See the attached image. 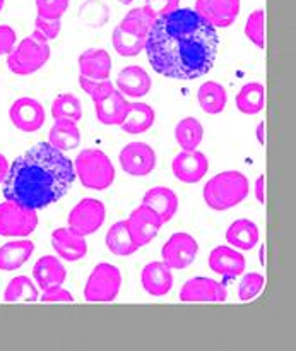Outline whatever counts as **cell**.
Here are the masks:
<instances>
[{"mask_svg": "<svg viewBox=\"0 0 296 351\" xmlns=\"http://www.w3.org/2000/svg\"><path fill=\"white\" fill-rule=\"evenodd\" d=\"M3 3H5V0H0V10L3 9Z\"/></svg>", "mask_w": 296, "mask_h": 351, "instance_id": "681fc988", "label": "cell"}, {"mask_svg": "<svg viewBox=\"0 0 296 351\" xmlns=\"http://www.w3.org/2000/svg\"><path fill=\"white\" fill-rule=\"evenodd\" d=\"M154 119H156V113H154L153 106L143 101H136L129 105L125 119L120 123V127L123 132L137 136V134L147 132L153 127Z\"/></svg>", "mask_w": 296, "mask_h": 351, "instance_id": "d4e9b609", "label": "cell"}, {"mask_svg": "<svg viewBox=\"0 0 296 351\" xmlns=\"http://www.w3.org/2000/svg\"><path fill=\"white\" fill-rule=\"evenodd\" d=\"M199 252L197 240L185 232L173 233L161 249L163 263L173 269H185L195 261Z\"/></svg>", "mask_w": 296, "mask_h": 351, "instance_id": "9c48e42d", "label": "cell"}, {"mask_svg": "<svg viewBox=\"0 0 296 351\" xmlns=\"http://www.w3.org/2000/svg\"><path fill=\"white\" fill-rule=\"evenodd\" d=\"M173 175L184 184H197L206 177L209 170V161L204 153L194 151H182L175 156L171 163Z\"/></svg>", "mask_w": 296, "mask_h": 351, "instance_id": "9a60e30c", "label": "cell"}, {"mask_svg": "<svg viewBox=\"0 0 296 351\" xmlns=\"http://www.w3.org/2000/svg\"><path fill=\"white\" fill-rule=\"evenodd\" d=\"M41 300L45 302V304H69V302H74V295L71 293L69 290H65V288H62V285H58V287H50L47 288V290H43V297H41Z\"/></svg>", "mask_w": 296, "mask_h": 351, "instance_id": "b9f144b4", "label": "cell"}, {"mask_svg": "<svg viewBox=\"0 0 296 351\" xmlns=\"http://www.w3.org/2000/svg\"><path fill=\"white\" fill-rule=\"evenodd\" d=\"M264 105H266V89L260 82H249L242 86L236 95V108L243 115H256L262 112Z\"/></svg>", "mask_w": 296, "mask_h": 351, "instance_id": "f546056e", "label": "cell"}, {"mask_svg": "<svg viewBox=\"0 0 296 351\" xmlns=\"http://www.w3.org/2000/svg\"><path fill=\"white\" fill-rule=\"evenodd\" d=\"M38 226V211L21 208L10 201L0 204V237L24 239Z\"/></svg>", "mask_w": 296, "mask_h": 351, "instance_id": "52a82bcc", "label": "cell"}, {"mask_svg": "<svg viewBox=\"0 0 296 351\" xmlns=\"http://www.w3.org/2000/svg\"><path fill=\"white\" fill-rule=\"evenodd\" d=\"M16 31L10 26H7V24H2V26H0V57H2V55H9L10 51H12L14 47H16Z\"/></svg>", "mask_w": 296, "mask_h": 351, "instance_id": "7bdbcfd3", "label": "cell"}, {"mask_svg": "<svg viewBox=\"0 0 296 351\" xmlns=\"http://www.w3.org/2000/svg\"><path fill=\"white\" fill-rule=\"evenodd\" d=\"M245 36L257 48L266 47V12L262 9L254 10L245 23Z\"/></svg>", "mask_w": 296, "mask_h": 351, "instance_id": "d590c367", "label": "cell"}, {"mask_svg": "<svg viewBox=\"0 0 296 351\" xmlns=\"http://www.w3.org/2000/svg\"><path fill=\"white\" fill-rule=\"evenodd\" d=\"M256 137H257V143H259L260 146H264V144H266V122L257 123Z\"/></svg>", "mask_w": 296, "mask_h": 351, "instance_id": "f6af8a7d", "label": "cell"}, {"mask_svg": "<svg viewBox=\"0 0 296 351\" xmlns=\"http://www.w3.org/2000/svg\"><path fill=\"white\" fill-rule=\"evenodd\" d=\"M130 101L119 91L113 89L108 96L95 103L96 119L103 123V125H120L123 122L129 110Z\"/></svg>", "mask_w": 296, "mask_h": 351, "instance_id": "44dd1931", "label": "cell"}, {"mask_svg": "<svg viewBox=\"0 0 296 351\" xmlns=\"http://www.w3.org/2000/svg\"><path fill=\"white\" fill-rule=\"evenodd\" d=\"M175 139L184 151H194L204 139V127L194 117H185L175 127Z\"/></svg>", "mask_w": 296, "mask_h": 351, "instance_id": "4dcf8cb0", "label": "cell"}, {"mask_svg": "<svg viewBox=\"0 0 296 351\" xmlns=\"http://www.w3.org/2000/svg\"><path fill=\"white\" fill-rule=\"evenodd\" d=\"M51 117L53 120H67V122L77 123L82 119L81 99L71 93L58 95L51 101Z\"/></svg>", "mask_w": 296, "mask_h": 351, "instance_id": "d6a6232c", "label": "cell"}, {"mask_svg": "<svg viewBox=\"0 0 296 351\" xmlns=\"http://www.w3.org/2000/svg\"><path fill=\"white\" fill-rule=\"evenodd\" d=\"M120 3H123V5H129V3H132L134 0H119Z\"/></svg>", "mask_w": 296, "mask_h": 351, "instance_id": "c3c4849f", "label": "cell"}, {"mask_svg": "<svg viewBox=\"0 0 296 351\" xmlns=\"http://www.w3.org/2000/svg\"><path fill=\"white\" fill-rule=\"evenodd\" d=\"M116 89L122 93L125 98H143L147 96V93L151 91V75L147 74L146 69H143L140 65H129V67L122 69L116 75Z\"/></svg>", "mask_w": 296, "mask_h": 351, "instance_id": "e0dca14e", "label": "cell"}, {"mask_svg": "<svg viewBox=\"0 0 296 351\" xmlns=\"http://www.w3.org/2000/svg\"><path fill=\"white\" fill-rule=\"evenodd\" d=\"M259 257H260V264H266V247H260V252H259Z\"/></svg>", "mask_w": 296, "mask_h": 351, "instance_id": "7dc6e473", "label": "cell"}, {"mask_svg": "<svg viewBox=\"0 0 296 351\" xmlns=\"http://www.w3.org/2000/svg\"><path fill=\"white\" fill-rule=\"evenodd\" d=\"M36 2V10L40 17L47 19H62L69 9L71 0H34Z\"/></svg>", "mask_w": 296, "mask_h": 351, "instance_id": "f35d334b", "label": "cell"}, {"mask_svg": "<svg viewBox=\"0 0 296 351\" xmlns=\"http://www.w3.org/2000/svg\"><path fill=\"white\" fill-rule=\"evenodd\" d=\"M79 75L89 79H110L112 57L105 48H88L79 55Z\"/></svg>", "mask_w": 296, "mask_h": 351, "instance_id": "ffe728a7", "label": "cell"}, {"mask_svg": "<svg viewBox=\"0 0 296 351\" xmlns=\"http://www.w3.org/2000/svg\"><path fill=\"white\" fill-rule=\"evenodd\" d=\"M34 252L31 240H12L0 247V271H16L29 261Z\"/></svg>", "mask_w": 296, "mask_h": 351, "instance_id": "cb8c5ba5", "label": "cell"}, {"mask_svg": "<svg viewBox=\"0 0 296 351\" xmlns=\"http://www.w3.org/2000/svg\"><path fill=\"white\" fill-rule=\"evenodd\" d=\"M34 31H38L48 41L55 40L62 31V19H47V17L36 16V19H34Z\"/></svg>", "mask_w": 296, "mask_h": 351, "instance_id": "ab89813d", "label": "cell"}, {"mask_svg": "<svg viewBox=\"0 0 296 351\" xmlns=\"http://www.w3.org/2000/svg\"><path fill=\"white\" fill-rule=\"evenodd\" d=\"M209 267L225 278H236L245 271V257L232 247L219 245L209 254Z\"/></svg>", "mask_w": 296, "mask_h": 351, "instance_id": "ac0fdd59", "label": "cell"}, {"mask_svg": "<svg viewBox=\"0 0 296 351\" xmlns=\"http://www.w3.org/2000/svg\"><path fill=\"white\" fill-rule=\"evenodd\" d=\"M122 288V273L116 266L101 263L95 266L84 287V298L92 304L113 302Z\"/></svg>", "mask_w": 296, "mask_h": 351, "instance_id": "8992f818", "label": "cell"}, {"mask_svg": "<svg viewBox=\"0 0 296 351\" xmlns=\"http://www.w3.org/2000/svg\"><path fill=\"white\" fill-rule=\"evenodd\" d=\"M250 184L249 178L236 170H226L214 175L208 184L204 185L206 204L214 211H228L243 202L249 195Z\"/></svg>", "mask_w": 296, "mask_h": 351, "instance_id": "3957f363", "label": "cell"}, {"mask_svg": "<svg viewBox=\"0 0 296 351\" xmlns=\"http://www.w3.org/2000/svg\"><path fill=\"white\" fill-rule=\"evenodd\" d=\"M151 67L170 79L192 81L208 74L219 50L218 27L195 9H175L154 19L146 38Z\"/></svg>", "mask_w": 296, "mask_h": 351, "instance_id": "6da1fadb", "label": "cell"}, {"mask_svg": "<svg viewBox=\"0 0 296 351\" xmlns=\"http://www.w3.org/2000/svg\"><path fill=\"white\" fill-rule=\"evenodd\" d=\"M9 160H7L3 154H0V184H2L3 180H5L7 173H9Z\"/></svg>", "mask_w": 296, "mask_h": 351, "instance_id": "bcb514c9", "label": "cell"}, {"mask_svg": "<svg viewBox=\"0 0 296 351\" xmlns=\"http://www.w3.org/2000/svg\"><path fill=\"white\" fill-rule=\"evenodd\" d=\"M106 247L112 254L119 257H127L136 254L140 249L136 242H134L132 235L129 232L127 221H116L112 225V228L106 232Z\"/></svg>", "mask_w": 296, "mask_h": 351, "instance_id": "83f0119b", "label": "cell"}, {"mask_svg": "<svg viewBox=\"0 0 296 351\" xmlns=\"http://www.w3.org/2000/svg\"><path fill=\"white\" fill-rule=\"evenodd\" d=\"M79 86H81V89L86 95L91 96L95 103L108 96L115 89V86H113L110 79H89L84 77V75H79Z\"/></svg>", "mask_w": 296, "mask_h": 351, "instance_id": "8d00e7d4", "label": "cell"}, {"mask_svg": "<svg viewBox=\"0 0 296 351\" xmlns=\"http://www.w3.org/2000/svg\"><path fill=\"white\" fill-rule=\"evenodd\" d=\"M120 167L130 177H146L156 168V151L146 143L134 141L120 151Z\"/></svg>", "mask_w": 296, "mask_h": 351, "instance_id": "30bf717a", "label": "cell"}, {"mask_svg": "<svg viewBox=\"0 0 296 351\" xmlns=\"http://www.w3.org/2000/svg\"><path fill=\"white\" fill-rule=\"evenodd\" d=\"M74 171L75 178L91 191H105L115 182V167L99 149L81 151L74 160Z\"/></svg>", "mask_w": 296, "mask_h": 351, "instance_id": "277c9868", "label": "cell"}, {"mask_svg": "<svg viewBox=\"0 0 296 351\" xmlns=\"http://www.w3.org/2000/svg\"><path fill=\"white\" fill-rule=\"evenodd\" d=\"M178 7H180V0H146L144 2V9L151 14L153 19H158Z\"/></svg>", "mask_w": 296, "mask_h": 351, "instance_id": "60d3db41", "label": "cell"}, {"mask_svg": "<svg viewBox=\"0 0 296 351\" xmlns=\"http://www.w3.org/2000/svg\"><path fill=\"white\" fill-rule=\"evenodd\" d=\"M106 218V209L101 201L95 197L81 199L69 213V228L82 237L92 235L103 226Z\"/></svg>", "mask_w": 296, "mask_h": 351, "instance_id": "ba28073f", "label": "cell"}, {"mask_svg": "<svg viewBox=\"0 0 296 351\" xmlns=\"http://www.w3.org/2000/svg\"><path fill=\"white\" fill-rule=\"evenodd\" d=\"M259 226L250 219H236L226 230V242L238 250H252L259 243Z\"/></svg>", "mask_w": 296, "mask_h": 351, "instance_id": "484cf974", "label": "cell"}, {"mask_svg": "<svg viewBox=\"0 0 296 351\" xmlns=\"http://www.w3.org/2000/svg\"><path fill=\"white\" fill-rule=\"evenodd\" d=\"M125 221L134 242L139 247H144L149 242H153V239H156V235L160 233L161 226L164 225L160 216L144 204L134 209L130 213L129 219H125Z\"/></svg>", "mask_w": 296, "mask_h": 351, "instance_id": "7c38bea8", "label": "cell"}, {"mask_svg": "<svg viewBox=\"0 0 296 351\" xmlns=\"http://www.w3.org/2000/svg\"><path fill=\"white\" fill-rule=\"evenodd\" d=\"M256 199L260 202V204H264L266 202V177L264 175H259L256 180Z\"/></svg>", "mask_w": 296, "mask_h": 351, "instance_id": "ee69618b", "label": "cell"}, {"mask_svg": "<svg viewBox=\"0 0 296 351\" xmlns=\"http://www.w3.org/2000/svg\"><path fill=\"white\" fill-rule=\"evenodd\" d=\"M38 297L36 285L27 276L12 278L3 291V302L7 304H34Z\"/></svg>", "mask_w": 296, "mask_h": 351, "instance_id": "1f68e13d", "label": "cell"}, {"mask_svg": "<svg viewBox=\"0 0 296 351\" xmlns=\"http://www.w3.org/2000/svg\"><path fill=\"white\" fill-rule=\"evenodd\" d=\"M240 0H195V10L214 27H228L238 17Z\"/></svg>", "mask_w": 296, "mask_h": 351, "instance_id": "5bb4252c", "label": "cell"}, {"mask_svg": "<svg viewBox=\"0 0 296 351\" xmlns=\"http://www.w3.org/2000/svg\"><path fill=\"white\" fill-rule=\"evenodd\" d=\"M197 101L202 112H206L208 115H218L226 108L228 93H226L225 86H221L219 82L208 81L197 89Z\"/></svg>", "mask_w": 296, "mask_h": 351, "instance_id": "4316f807", "label": "cell"}, {"mask_svg": "<svg viewBox=\"0 0 296 351\" xmlns=\"http://www.w3.org/2000/svg\"><path fill=\"white\" fill-rule=\"evenodd\" d=\"M9 117L14 127L21 132H36L43 127L45 119H47L43 105L38 99L27 98V96L16 99L10 105Z\"/></svg>", "mask_w": 296, "mask_h": 351, "instance_id": "4fadbf2b", "label": "cell"}, {"mask_svg": "<svg viewBox=\"0 0 296 351\" xmlns=\"http://www.w3.org/2000/svg\"><path fill=\"white\" fill-rule=\"evenodd\" d=\"M33 278L36 281L38 288L47 290L50 287L64 285L65 278H67V271H65L64 264L55 256H43L34 264Z\"/></svg>", "mask_w": 296, "mask_h": 351, "instance_id": "603a6c76", "label": "cell"}, {"mask_svg": "<svg viewBox=\"0 0 296 351\" xmlns=\"http://www.w3.org/2000/svg\"><path fill=\"white\" fill-rule=\"evenodd\" d=\"M228 293H226L225 285L212 278L197 276L190 278L180 290V302L185 304H218V302H226Z\"/></svg>", "mask_w": 296, "mask_h": 351, "instance_id": "8fae6325", "label": "cell"}, {"mask_svg": "<svg viewBox=\"0 0 296 351\" xmlns=\"http://www.w3.org/2000/svg\"><path fill=\"white\" fill-rule=\"evenodd\" d=\"M264 285H266V280H264L262 274L259 273H249L242 278L238 287V298L242 302H250L264 290Z\"/></svg>", "mask_w": 296, "mask_h": 351, "instance_id": "74e56055", "label": "cell"}, {"mask_svg": "<svg viewBox=\"0 0 296 351\" xmlns=\"http://www.w3.org/2000/svg\"><path fill=\"white\" fill-rule=\"evenodd\" d=\"M48 143L58 151H72L81 144V132L75 122L67 120H55L48 132Z\"/></svg>", "mask_w": 296, "mask_h": 351, "instance_id": "f1b7e54d", "label": "cell"}, {"mask_svg": "<svg viewBox=\"0 0 296 351\" xmlns=\"http://www.w3.org/2000/svg\"><path fill=\"white\" fill-rule=\"evenodd\" d=\"M140 283H143L144 291L151 297H164L173 288V274L163 261L149 263L140 273Z\"/></svg>", "mask_w": 296, "mask_h": 351, "instance_id": "d6986e66", "label": "cell"}, {"mask_svg": "<svg viewBox=\"0 0 296 351\" xmlns=\"http://www.w3.org/2000/svg\"><path fill=\"white\" fill-rule=\"evenodd\" d=\"M153 23L154 19L144 7H136L129 14H125V17H123L119 26L122 29L129 31V33L137 34V36L147 38V33H149Z\"/></svg>", "mask_w": 296, "mask_h": 351, "instance_id": "e575fe53", "label": "cell"}, {"mask_svg": "<svg viewBox=\"0 0 296 351\" xmlns=\"http://www.w3.org/2000/svg\"><path fill=\"white\" fill-rule=\"evenodd\" d=\"M143 204L153 209L161 221L168 223L173 219V216L178 211V197L171 189L168 187H153L144 194Z\"/></svg>", "mask_w": 296, "mask_h": 351, "instance_id": "7402d4cb", "label": "cell"}, {"mask_svg": "<svg viewBox=\"0 0 296 351\" xmlns=\"http://www.w3.org/2000/svg\"><path fill=\"white\" fill-rule=\"evenodd\" d=\"M51 247L57 252V256L67 263H77L88 254L86 237L79 235L69 226L57 228L51 233Z\"/></svg>", "mask_w": 296, "mask_h": 351, "instance_id": "2e32d148", "label": "cell"}, {"mask_svg": "<svg viewBox=\"0 0 296 351\" xmlns=\"http://www.w3.org/2000/svg\"><path fill=\"white\" fill-rule=\"evenodd\" d=\"M112 43L116 53L122 55V57H137L146 47V38L137 36V34H132L116 26L112 34Z\"/></svg>", "mask_w": 296, "mask_h": 351, "instance_id": "836d02e7", "label": "cell"}, {"mask_svg": "<svg viewBox=\"0 0 296 351\" xmlns=\"http://www.w3.org/2000/svg\"><path fill=\"white\" fill-rule=\"evenodd\" d=\"M74 180V161L50 143H38L9 165L2 194L5 201L38 211L60 201Z\"/></svg>", "mask_w": 296, "mask_h": 351, "instance_id": "7a4b0ae2", "label": "cell"}, {"mask_svg": "<svg viewBox=\"0 0 296 351\" xmlns=\"http://www.w3.org/2000/svg\"><path fill=\"white\" fill-rule=\"evenodd\" d=\"M50 58V45L38 31L21 40L7 55V67L17 75H29L40 71Z\"/></svg>", "mask_w": 296, "mask_h": 351, "instance_id": "5b68a950", "label": "cell"}]
</instances>
